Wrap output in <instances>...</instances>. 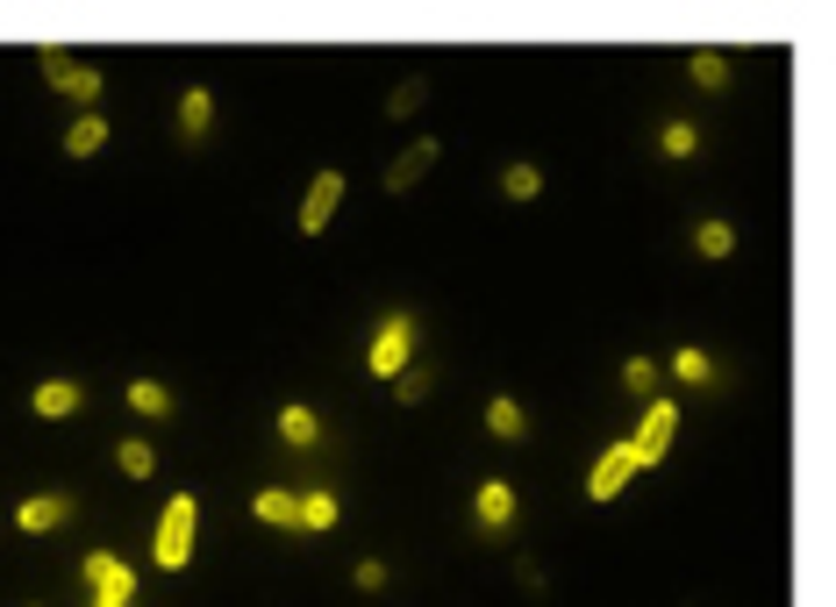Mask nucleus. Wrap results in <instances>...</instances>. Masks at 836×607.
<instances>
[{"label": "nucleus", "mask_w": 836, "mask_h": 607, "mask_svg": "<svg viewBox=\"0 0 836 607\" xmlns=\"http://www.w3.org/2000/svg\"><path fill=\"white\" fill-rule=\"evenodd\" d=\"M279 436H286L294 450H315V436H322V422H315L308 407H286V415H279Z\"/></svg>", "instance_id": "a211bd4d"}, {"label": "nucleus", "mask_w": 836, "mask_h": 607, "mask_svg": "<svg viewBox=\"0 0 836 607\" xmlns=\"http://www.w3.org/2000/svg\"><path fill=\"white\" fill-rule=\"evenodd\" d=\"M515 579H522V594H543V565L537 557H515Z\"/></svg>", "instance_id": "c85d7f7f"}, {"label": "nucleus", "mask_w": 836, "mask_h": 607, "mask_svg": "<svg viewBox=\"0 0 836 607\" xmlns=\"http://www.w3.org/2000/svg\"><path fill=\"white\" fill-rule=\"evenodd\" d=\"M86 579H94V594H108V600H129L136 594V579H129V565H121V557L115 551H94V557H86Z\"/></svg>", "instance_id": "1a4fd4ad"}, {"label": "nucleus", "mask_w": 836, "mask_h": 607, "mask_svg": "<svg viewBox=\"0 0 836 607\" xmlns=\"http://www.w3.org/2000/svg\"><path fill=\"white\" fill-rule=\"evenodd\" d=\"M300 529H337V493H308L300 500Z\"/></svg>", "instance_id": "393cba45"}, {"label": "nucleus", "mask_w": 836, "mask_h": 607, "mask_svg": "<svg viewBox=\"0 0 836 607\" xmlns=\"http://www.w3.org/2000/svg\"><path fill=\"white\" fill-rule=\"evenodd\" d=\"M36 65H43V79H51L65 100H80V108H94V100H100V72L80 65L72 51H36Z\"/></svg>", "instance_id": "7ed1b4c3"}, {"label": "nucleus", "mask_w": 836, "mask_h": 607, "mask_svg": "<svg viewBox=\"0 0 836 607\" xmlns=\"http://www.w3.org/2000/svg\"><path fill=\"white\" fill-rule=\"evenodd\" d=\"M408 351H415V322H408V315H387L379 337H372V351H364V372H372V379H401Z\"/></svg>", "instance_id": "f03ea898"}, {"label": "nucleus", "mask_w": 836, "mask_h": 607, "mask_svg": "<svg viewBox=\"0 0 836 607\" xmlns=\"http://www.w3.org/2000/svg\"><path fill=\"white\" fill-rule=\"evenodd\" d=\"M14 522H22L29 536H51V529L72 522V500L65 493H36V500H22V508H14Z\"/></svg>", "instance_id": "6e6552de"}, {"label": "nucleus", "mask_w": 836, "mask_h": 607, "mask_svg": "<svg viewBox=\"0 0 836 607\" xmlns=\"http://www.w3.org/2000/svg\"><path fill=\"white\" fill-rule=\"evenodd\" d=\"M694 86L722 94V86H729V57H722V51H694Z\"/></svg>", "instance_id": "aec40b11"}, {"label": "nucleus", "mask_w": 836, "mask_h": 607, "mask_svg": "<svg viewBox=\"0 0 836 607\" xmlns=\"http://www.w3.org/2000/svg\"><path fill=\"white\" fill-rule=\"evenodd\" d=\"M422 100H430V79L422 72H408L401 86L387 94V121H408V115H422Z\"/></svg>", "instance_id": "2eb2a0df"}, {"label": "nucleus", "mask_w": 836, "mask_h": 607, "mask_svg": "<svg viewBox=\"0 0 836 607\" xmlns=\"http://www.w3.org/2000/svg\"><path fill=\"white\" fill-rule=\"evenodd\" d=\"M94 607H129V600H108V594H94Z\"/></svg>", "instance_id": "c756f323"}, {"label": "nucleus", "mask_w": 836, "mask_h": 607, "mask_svg": "<svg viewBox=\"0 0 836 607\" xmlns=\"http://www.w3.org/2000/svg\"><path fill=\"white\" fill-rule=\"evenodd\" d=\"M29 407H36L43 422H65V415H80V386H72V379H43V386L29 393Z\"/></svg>", "instance_id": "9d476101"}, {"label": "nucleus", "mask_w": 836, "mask_h": 607, "mask_svg": "<svg viewBox=\"0 0 836 607\" xmlns=\"http://www.w3.org/2000/svg\"><path fill=\"white\" fill-rule=\"evenodd\" d=\"M486 429H494L500 444H522V436H529V415H522V401H508V393H494V401H486Z\"/></svg>", "instance_id": "f8f14e48"}, {"label": "nucleus", "mask_w": 836, "mask_h": 607, "mask_svg": "<svg viewBox=\"0 0 836 607\" xmlns=\"http://www.w3.org/2000/svg\"><path fill=\"white\" fill-rule=\"evenodd\" d=\"M658 143H665V158H694V143H701V136H694V121H673Z\"/></svg>", "instance_id": "a878e982"}, {"label": "nucleus", "mask_w": 836, "mask_h": 607, "mask_svg": "<svg viewBox=\"0 0 836 607\" xmlns=\"http://www.w3.org/2000/svg\"><path fill=\"white\" fill-rule=\"evenodd\" d=\"M337 207H343V172H337V164H329V172H315L308 201H300V236H322Z\"/></svg>", "instance_id": "39448f33"}, {"label": "nucleus", "mask_w": 836, "mask_h": 607, "mask_svg": "<svg viewBox=\"0 0 836 607\" xmlns=\"http://www.w3.org/2000/svg\"><path fill=\"white\" fill-rule=\"evenodd\" d=\"M129 407H136V415H172V393H165L158 379H136V386H129Z\"/></svg>", "instance_id": "412c9836"}, {"label": "nucleus", "mask_w": 836, "mask_h": 607, "mask_svg": "<svg viewBox=\"0 0 836 607\" xmlns=\"http://www.w3.org/2000/svg\"><path fill=\"white\" fill-rule=\"evenodd\" d=\"M629 479H636V450H629V444H615V450H601V458H594V472H586V493H594V500H615Z\"/></svg>", "instance_id": "0eeeda50"}, {"label": "nucleus", "mask_w": 836, "mask_h": 607, "mask_svg": "<svg viewBox=\"0 0 836 607\" xmlns=\"http://www.w3.org/2000/svg\"><path fill=\"white\" fill-rule=\"evenodd\" d=\"M622 386L644 393V401H658V364H650V358H629V364H622Z\"/></svg>", "instance_id": "b1692460"}, {"label": "nucleus", "mask_w": 836, "mask_h": 607, "mask_svg": "<svg viewBox=\"0 0 836 607\" xmlns=\"http://www.w3.org/2000/svg\"><path fill=\"white\" fill-rule=\"evenodd\" d=\"M193 522H201V500L193 493H172L158 514V536H150V551H158V572H179L193 557Z\"/></svg>", "instance_id": "f257e3e1"}, {"label": "nucleus", "mask_w": 836, "mask_h": 607, "mask_svg": "<svg viewBox=\"0 0 836 607\" xmlns=\"http://www.w3.org/2000/svg\"><path fill=\"white\" fill-rule=\"evenodd\" d=\"M100 143H108V115H80L65 129V158H94Z\"/></svg>", "instance_id": "4468645a"}, {"label": "nucleus", "mask_w": 836, "mask_h": 607, "mask_svg": "<svg viewBox=\"0 0 836 607\" xmlns=\"http://www.w3.org/2000/svg\"><path fill=\"white\" fill-rule=\"evenodd\" d=\"M694 251H701V257H729V251H737V230H729V222H701V230H694Z\"/></svg>", "instance_id": "4be33fe9"}, {"label": "nucleus", "mask_w": 836, "mask_h": 607, "mask_svg": "<svg viewBox=\"0 0 836 607\" xmlns=\"http://www.w3.org/2000/svg\"><path fill=\"white\" fill-rule=\"evenodd\" d=\"M351 579H358V594H379V586H387V565H379V557H364Z\"/></svg>", "instance_id": "cd10ccee"}, {"label": "nucleus", "mask_w": 836, "mask_h": 607, "mask_svg": "<svg viewBox=\"0 0 836 607\" xmlns=\"http://www.w3.org/2000/svg\"><path fill=\"white\" fill-rule=\"evenodd\" d=\"M430 386H436L430 364H408V372L393 379V401H401V407H422V401H430Z\"/></svg>", "instance_id": "f3484780"}, {"label": "nucleus", "mask_w": 836, "mask_h": 607, "mask_svg": "<svg viewBox=\"0 0 836 607\" xmlns=\"http://www.w3.org/2000/svg\"><path fill=\"white\" fill-rule=\"evenodd\" d=\"M673 436H679V407H673V401L658 393V401L644 407V429L629 436V450H636V472H644V465H665V450H673Z\"/></svg>", "instance_id": "20e7f679"}, {"label": "nucleus", "mask_w": 836, "mask_h": 607, "mask_svg": "<svg viewBox=\"0 0 836 607\" xmlns=\"http://www.w3.org/2000/svg\"><path fill=\"white\" fill-rule=\"evenodd\" d=\"M251 514H257L265 529H300V500L286 493V486H265V493L251 500Z\"/></svg>", "instance_id": "9b49d317"}, {"label": "nucleus", "mask_w": 836, "mask_h": 607, "mask_svg": "<svg viewBox=\"0 0 836 607\" xmlns=\"http://www.w3.org/2000/svg\"><path fill=\"white\" fill-rule=\"evenodd\" d=\"M436 158H444V143H436V136H422V143H408L379 179H387V193H415L422 179H430V164H436Z\"/></svg>", "instance_id": "423d86ee"}, {"label": "nucleus", "mask_w": 836, "mask_h": 607, "mask_svg": "<svg viewBox=\"0 0 836 607\" xmlns=\"http://www.w3.org/2000/svg\"><path fill=\"white\" fill-rule=\"evenodd\" d=\"M115 458H121V472H129V479H150V472H158V450H150L144 436H129V444H115Z\"/></svg>", "instance_id": "6ab92c4d"}, {"label": "nucleus", "mask_w": 836, "mask_h": 607, "mask_svg": "<svg viewBox=\"0 0 836 607\" xmlns=\"http://www.w3.org/2000/svg\"><path fill=\"white\" fill-rule=\"evenodd\" d=\"M208 108H215V100H208V86H187V100H179V129L201 136L208 129Z\"/></svg>", "instance_id": "5701e85b"}, {"label": "nucleus", "mask_w": 836, "mask_h": 607, "mask_svg": "<svg viewBox=\"0 0 836 607\" xmlns=\"http://www.w3.org/2000/svg\"><path fill=\"white\" fill-rule=\"evenodd\" d=\"M500 193H508V201H537V193H543V172L529 158H515L508 172H500Z\"/></svg>", "instance_id": "dca6fc26"}, {"label": "nucleus", "mask_w": 836, "mask_h": 607, "mask_svg": "<svg viewBox=\"0 0 836 607\" xmlns=\"http://www.w3.org/2000/svg\"><path fill=\"white\" fill-rule=\"evenodd\" d=\"M479 522H486V529H508V522H515V486H508V479H486V486H479Z\"/></svg>", "instance_id": "ddd939ff"}, {"label": "nucleus", "mask_w": 836, "mask_h": 607, "mask_svg": "<svg viewBox=\"0 0 836 607\" xmlns=\"http://www.w3.org/2000/svg\"><path fill=\"white\" fill-rule=\"evenodd\" d=\"M679 379H687V386H708V379H716V364H708L701 351H679Z\"/></svg>", "instance_id": "bb28decb"}]
</instances>
